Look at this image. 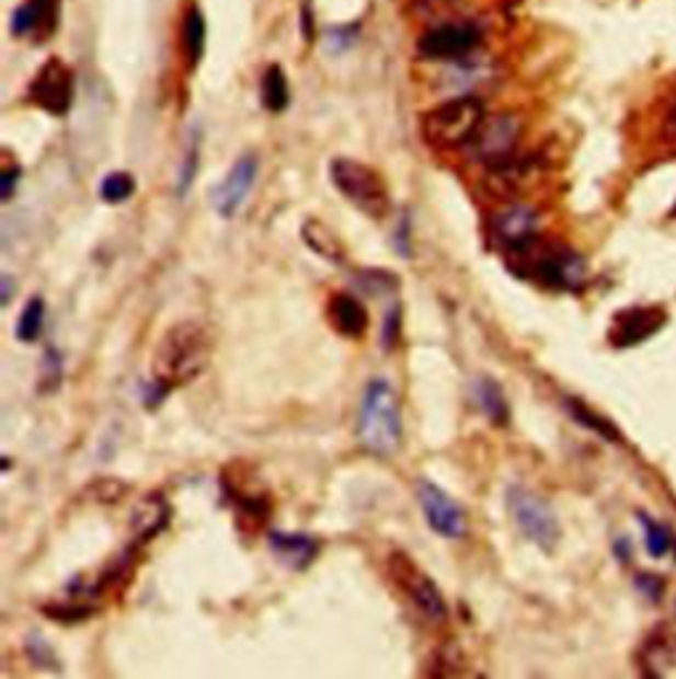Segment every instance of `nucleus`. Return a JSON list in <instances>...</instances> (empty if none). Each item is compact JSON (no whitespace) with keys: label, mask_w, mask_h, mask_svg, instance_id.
I'll return each mask as SVG.
<instances>
[{"label":"nucleus","mask_w":676,"mask_h":679,"mask_svg":"<svg viewBox=\"0 0 676 679\" xmlns=\"http://www.w3.org/2000/svg\"><path fill=\"white\" fill-rule=\"evenodd\" d=\"M211 333L198 320H183L164 333L153 352L151 381L167 394L193 383L211 360Z\"/></svg>","instance_id":"f257e3e1"},{"label":"nucleus","mask_w":676,"mask_h":679,"mask_svg":"<svg viewBox=\"0 0 676 679\" xmlns=\"http://www.w3.org/2000/svg\"><path fill=\"white\" fill-rule=\"evenodd\" d=\"M402 410L386 378H370L357 415V439L373 458H391L402 447Z\"/></svg>","instance_id":"f03ea898"},{"label":"nucleus","mask_w":676,"mask_h":679,"mask_svg":"<svg viewBox=\"0 0 676 679\" xmlns=\"http://www.w3.org/2000/svg\"><path fill=\"white\" fill-rule=\"evenodd\" d=\"M505 262L518 278L537 280L539 286L552 291H578L587 280V262L574 249L545 243L542 239L531 241L520 252L507 254Z\"/></svg>","instance_id":"7ed1b4c3"},{"label":"nucleus","mask_w":676,"mask_h":679,"mask_svg":"<svg viewBox=\"0 0 676 679\" xmlns=\"http://www.w3.org/2000/svg\"><path fill=\"white\" fill-rule=\"evenodd\" d=\"M484 122V101L476 95H457L423 114L421 136L434 151H457L473 146Z\"/></svg>","instance_id":"20e7f679"},{"label":"nucleus","mask_w":676,"mask_h":679,"mask_svg":"<svg viewBox=\"0 0 676 679\" xmlns=\"http://www.w3.org/2000/svg\"><path fill=\"white\" fill-rule=\"evenodd\" d=\"M331 183L354 209L363 211L370 220H383L391 209L389 185L381 172L357 159L339 157L331 162Z\"/></svg>","instance_id":"39448f33"},{"label":"nucleus","mask_w":676,"mask_h":679,"mask_svg":"<svg viewBox=\"0 0 676 679\" xmlns=\"http://www.w3.org/2000/svg\"><path fill=\"white\" fill-rule=\"evenodd\" d=\"M386 572H389V579L394 582V587L410 600V606L415 608L423 619L431 621V624L447 621L449 608L439 585H436L404 550H394V553L386 559Z\"/></svg>","instance_id":"423d86ee"},{"label":"nucleus","mask_w":676,"mask_h":679,"mask_svg":"<svg viewBox=\"0 0 676 679\" xmlns=\"http://www.w3.org/2000/svg\"><path fill=\"white\" fill-rule=\"evenodd\" d=\"M505 505L507 514H511L513 523L518 527L520 534L526 540L537 544L545 553H552L560 542V521L552 510V505L545 497H539L537 492L526 490V486L513 484L505 492Z\"/></svg>","instance_id":"0eeeda50"},{"label":"nucleus","mask_w":676,"mask_h":679,"mask_svg":"<svg viewBox=\"0 0 676 679\" xmlns=\"http://www.w3.org/2000/svg\"><path fill=\"white\" fill-rule=\"evenodd\" d=\"M415 495L434 534L444 537V540H462V537L468 534L466 510H462V505L457 503L452 495H447L442 486L428 482V479H417Z\"/></svg>","instance_id":"6e6552de"},{"label":"nucleus","mask_w":676,"mask_h":679,"mask_svg":"<svg viewBox=\"0 0 676 679\" xmlns=\"http://www.w3.org/2000/svg\"><path fill=\"white\" fill-rule=\"evenodd\" d=\"M489 239L505 257L513 252H520V249H526L531 241L539 239V215L531 207H524V204H511V207L492 211V217H489Z\"/></svg>","instance_id":"1a4fd4ad"},{"label":"nucleus","mask_w":676,"mask_h":679,"mask_svg":"<svg viewBox=\"0 0 676 679\" xmlns=\"http://www.w3.org/2000/svg\"><path fill=\"white\" fill-rule=\"evenodd\" d=\"M75 74L61 59H48L30 82V101L43 112L64 117L72 108Z\"/></svg>","instance_id":"9d476101"},{"label":"nucleus","mask_w":676,"mask_h":679,"mask_svg":"<svg viewBox=\"0 0 676 679\" xmlns=\"http://www.w3.org/2000/svg\"><path fill=\"white\" fill-rule=\"evenodd\" d=\"M518 138H520L518 119L511 117V114H500V117L484 122V127H481V133L473 140V151L481 164L489 166L492 172H497L502 166L513 164Z\"/></svg>","instance_id":"9b49d317"},{"label":"nucleus","mask_w":676,"mask_h":679,"mask_svg":"<svg viewBox=\"0 0 676 679\" xmlns=\"http://www.w3.org/2000/svg\"><path fill=\"white\" fill-rule=\"evenodd\" d=\"M256 172H260V159H256L254 153H243V157H238L233 166H230L228 175L215 185V191H211V207H215L222 220H230V217H236L238 211L243 209V204H247L251 188H254L256 183Z\"/></svg>","instance_id":"f8f14e48"},{"label":"nucleus","mask_w":676,"mask_h":679,"mask_svg":"<svg viewBox=\"0 0 676 679\" xmlns=\"http://www.w3.org/2000/svg\"><path fill=\"white\" fill-rule=\"evenodd\" d=\"M481 43V30L471 22L442 24L421 37L417 48L428 59H462Z\"/></svg>","instance_id":"ddd939ff"},{"label":"nucleus","mask_w":676,"mask_h":679,"mask_svg":"<svg viewBox=\"0 0 676 679\" xmlns=\"http://www.w3.org/2000/svg\"><path fill=\"white\" fill-rule=\"evenodd\" d=\"M325 315L331 329L339 333V336L352 338V342H359L370 329V315L368 307H365L363 299L357 294L350 291H336L331 294L325 304Z\"/></svg>","instance_id":"4468645a"},{"label":"nucleus","mask_w":676,"mask_h":679,"mask_svg":"<svg viewBox=\"0 0 676 679\" xmlns=\"http://www.w3.org/2000/svg\"><path fill=\"white\" fill-rule=\"evenodd\" d=\"M170 518H172V508L162 492H151V495H146L138 505H135L133 516H130L135 540H138L140 544L151 542L153 537H159L167 527H170Z\"/></svg>","instance_id":"2eb2a0df"},{"label":"nucleus","mask_w":676,"mask_h":679,"mask_svg":"<svg viewBox=\"0 0 676 679\" xmlns=\"http://www.w3.org/2000/svg\"><path fill=\"white\" fill-rule=\"evenodd\" d=\"M267 544L273 555H278L280 563H286L294 572H301L309 563L318 559L320 542L309 534H288V531L273 529L267 531Z\"/></svg>","instance_id":"dca6fc26"},{"label":"nucleus","mask_w":676,"mask_h":679,"mask_svg":"<svg viewBox=\"0 0 676 679\" xmlns=\"http://www.w3.org/2000/svg\"><path fill=\"white\" fill-rule=\"evenodd\" d=\"M663 312L658 310H629L623 315L616 318V329L610 331V342L616 347H632L640 344L642 338L653 336L655 331L663 325Z\"/></svg>","instance_id":"f3484780"},{"label":"nucleus","mask_w":676,"mask_h":679,"mask_svg":"<svg viewBox=\"0 0 676 679\" xmlns=\"http://www.w3.org/2000/svg\"><path fill=\"white\" fill-rule=\"evenodd\" d=\"M301 241H305L318 257L331 262V265H344L346 262L344 241H341L339 233H333L323 220H314V217L305 220V226H301Z\"/></svg>","instance_id":"a211bd4d"},{"label":"nucleus","mask_w":676,"mask_h":679,"mask_svg":"<svg viewBox=\"0 0 676 679\" xmlns=\"http://www.w3.org/2000/svg\"><path fill=\"white\" fill-rule=\"evenodd\" d=\"M473 402L481 413L486 415L494 426H507L511 423V407H507V396L502 387L492 376H479L471 387Z\"/></svg>","instance_id":"6ab92c4d"},{"label":"nucleus","mask_w":676,"mask_h":679,"mask_svg":"<svg viewBox=\"0 0 676 679\" xmlns=\"http://www.w3.org/2000/svg\"><path fill=\"white\" fill-rule=\"evenodd\" d=\"M56 3L59 0H27L24 5H19L11 19V32L14 35H30L43 27H50L56 19Z\"/></svg>","instance_id":"aec40b11"},{"label":"nucleus","mask_w":676,"mask_h":679,"mask_svg":"<svg viewBox=\"0 0 676 679\" xmlns=\"http://www.w3.org/2000/svg\"><path fill=\"white\" fill-rule=\"evenodd\" d=\"M262 104H265L267 112L273 114L286 112V106L291 104V91H288L286 72H283L278 64L270 67L265 77H262Z\"/></svg>","instance_id":"412c9836"},{"label":"nucleus","mask_w":676,"mask_h":679,"mask_svg":"<svg viewBox=\"0 0 676 679\" xmlns=\"http://www.w3.org/2000/svg\"><path fill=\"white\" fill-rule=\"evenodd\" d=\"M206 48V19L198 9H188L183 22V54L191 67L202 61Z\"/></svg>","instance_id":"4be33fe9"},{"label":"nucleus","mask_w":676,"mask_h":679,"mask_svg":"<svg viewBox=\"0 0 676 679\" xmlns=\"http://www.w3.org/2000/svg\"><path fill=\"white\" fill-rule=\"evenodd\" d=\"M645 669L650 675H668L676 669V640L674 637H653L648 643L645 656Z\"/></svg>","instance_id":"5701e85b"},{"label":"nucleus","mask_w":676,"mask_h":679,"mask_svg":"<svg viewBox=\"0 0 676 679\" xmlns=\"http://www.w3.org/2000/svg\"><path fill=\"white\" fill-rule=\"evenodd\" d=\"M43 329H45V302L43 297H32L16 320V338L22 344H35L37 338H41Z\"/></svg>","instance_id":"b1692460"},{"label":"nucleus","mask_w":676,"mask_h":679,"mask_svg":"<svg viewBox=\"0 0 676 679\" xmlns=\"http://www.w3.org/2000/svg\"><path fill=\"white\" fill-rule=\"evenodd\" d=\"M462 669H466V656H462V651L457 648L455 643H447V645H442L434 656H431V666L426 671L434 677H439V675L455 677V675H460Z\"/></svg>","instance_id":"393cba45"},{"label":"nucleus","mask_w":676,"mask_h":679,"mask_svg":"<svg viewBox=\"0 0 676 679\" xmlns=\"http://www.w3.org/2000/svg\"><path fill=\"white\" fill-rule=\"evenodd\" d=\"M133 194H135V177L130 175V172H112V175L103 177L101 188H99L101 202H106V204H122V202H127Z\"/></svg>","instance_id":"a878e982"},{"label":"nucleus","mask_w":676,"mask_h":679,"mask_svg":"<svg viewBox=\"0 0 676 679\" xmlns=\"http://www.w3.org/2000/svg\"><path fill=\"white\" fill-rule=\"evenodd\" d=\"M198 157H202V138H198V133H193L188 149H185L183 153V164H180V172H177V196L188 194L193 181H196Z\"/></svg>","instance_id":"bb28decb"},{"label":"nucleus","mask_w":676,"mask_h":679,"mask_svg":"<svg viewBox=\"0 0 676 679\" xmlns=\"http://www.w3.org/2000/svg\"><path fill=\"white\" fill-rule=\"evenodd\" d=\"M61 378H64V360H61L59 349L48 347L45 349L43 362H41V387L37 389H41L43 394L56 392V389H59V383H61Z\"/></svg>","instance_id":"cd10ccee"},{"label":"nucleus","mask_w":676,"mask_h":679,"mask_svg":"<svg viewBox=\"0 0 676 679\" xmlns=\"http://www.w3.org/2000/svg\"><path fill=\"white\" fill-rule=\"evenodd\" d=\"M565 405H569V413L574 415V418L582 423V426L592 428V431H597L605 439H618L616 428L610 426V423L605 421V418H600V415L592 413L587 405H582V402H578V400H565Z\"/></svg>","instance_id":"c85d7f7f"},{"label":"nucleus","mask_w":676,"mask_h":679,"mask_svg":"<svg viewBox=\"0 0 676 679\" xmlns=\"http://www.w3.org/2000/svg\"><path fill=\"white\" fill-rule=\"evenodd\" d=\"M27 656H30L32 666H37V669L61 671V664H59V658H56L54 648H50L43 637H37V634H30L27 637Z\"/></svg>","instance_id":"c756f323"},{"label":"nucleus","mask_w":676,"mask_h":679,"mask_svg":"<svg viewBox=\"0 0 676 679\" xmlns=\"http://www.w3.org/2000/svg\"><path fill=\"white\" fill-rule=\"evenodd\" d=\"M45 617L61 621V624H75V621H85L95 613V606L88 603H56V606H45L43 608Z\"/></svg>","instance_id":"7c9ffc66"},{"label":"nucleus","mask_w":676,"mask_h":679,"mask_svg":"<svg viewBox=\"0 0 676 679\" xmlns=\"http://www.w3.org/2000/svg\"><path fill=\"white\" fill-rule=\"evenodd\" d=\"M399 342H402V307L394 304V307H389V312H386V318H383L381 347L386 352H391L399 347Z\"/></svg>","instance_id":"2f4dec72"},{"label":"nucleus","mask_w":676,"mask_h":679,"mask_svg":"<svg viewBox=\"0 0 676 679\" xmlns=\"http://www.w3.org/2000/svg\"><path fill=\"white\" fill-rule=\"evenodd\" d=\"M642 523H645V540H648L650 555H655V559L666 555L668 548H672V537H668V531L663 529L661 523L650 521V518H642Z\"/></svg>","instance_id":"473e14b6"},{"label":"nucleus","mask_w":676,"mask_h":679,"mask_svg":"<svg viewBox=\"0 0 676 679\" xmlns=\"http://www.w3.org/2000/svg\"><path fill=\"white\" fill-rule=\"evenodd\" d=\"M359 284L368 286L370 294H386V291H397L399 280L394 278V273L389 271H368L359 275Z\"/></svg>","instance_id":"72a5a7b5"},{"label":"nucleus","mask_w":676,"mask_h":679,"mask_svg":"<svg viewBox=\"0 0 676 679\" xmlns=\"http://www.w3.org/2000/svg\"><path fill=\"white\" fill-rule=\"evenodd\" d=\"M22 181V166L11 164L0 172V202L9 204L16 194V183Z\"/></svg>","instance_id":"f704fd0d"},{"label":"nucleus","mask_w":676,"mask_h":679,"mask_svg":"<svg viewBox=\"0 0 676 679\" xmlns=\"http://www.w3.org/2000/svg\"><path fill=\"white\" fill-rule=\"evenodd\" d=\"M394 249L399 257H412V243H410V217L404 215V220H399L397 235H394Z\"/></svg>","instance_id":"c9c22d12"},{"label":"nucleus","mask_w":676,"mask_h":679,"mask_svg":"<svg viewBox=\"0 0 676 679\" xmlns=\"http://www.w3.org/2000/svg\"><path fill=\"white\" fill-rule=\"evenodd\" d=\"M637 585H640L642 589H645V592H648L650 598H653V600H658V598H661V589H663V585H661V579H655V576H650V574L640 576V579H637Z\"/></svg>","instance_id":"e433bc0d"},{"label":"nucleus","mask_w":676,"mask_h":679,"mask_svg":"<svg viewBox=\"0 0 676 679\" xmlns=\"http://www.w3.org/2000/svg\"><path fill=\"white\" fill-rule=\"evenodd\" d=\"M11 294H14V284H11V275L5 273V275H0V302H3V307L11 302Z\"/></svg>","instance_id":"4c0bfd02"}]
</instances>
